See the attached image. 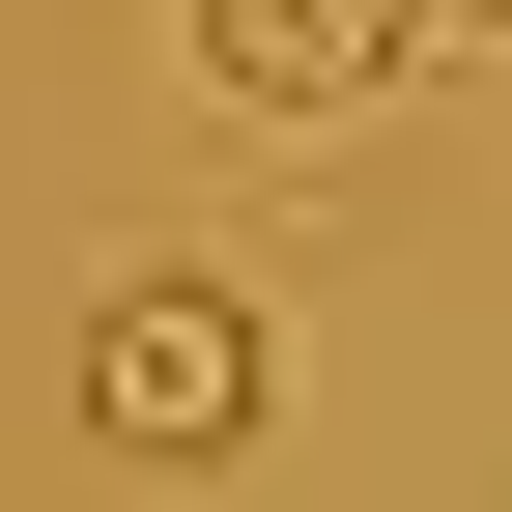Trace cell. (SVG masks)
Masks as SVG:
<instances>
[{
	"label": "cell",
	"instance_id": "1",
	"mask_svg": "<svg viewBox=\"0 0 512 512\" xmlns=\"http://www.w3.org/2000/svg\"><path fill=\"white\" fill-rule=\"evenodd\" d=\"M256 427H285V285L143 256V285L86 313V456L114 484H256Z\"/></svg>",
	"mask_w": 512,
	"mask_h": 512
},
{
	"label": "cell",
	"instance_id": "2",
	"mask_svg": "<svg viewBox=\"0 0 512 512\" xmlns=\"http://www.w3.org/2000/svg\"><path fill=\"white\" fill-rule=\"evenodd\" d=\"M171 86L256 114V143H342V114L427 86V0H171Z\"/></svg>",
	"mask_w": 512,
	"mask_h": 512
},
{
	"label": "cell",
	"instance_id": "3",
	"mask_svg": "<svg viewBox=\"0 0 512 512\" xmlns=\"http://www.w3.org/2000/svg\"><path fill=\"white\" fill-rule=\"evenodd\" d=\"M427 57H512V0H427Z\"/></svg>",
	"mask_w": 512,
	"mask_h": 512
}]
</instances>
